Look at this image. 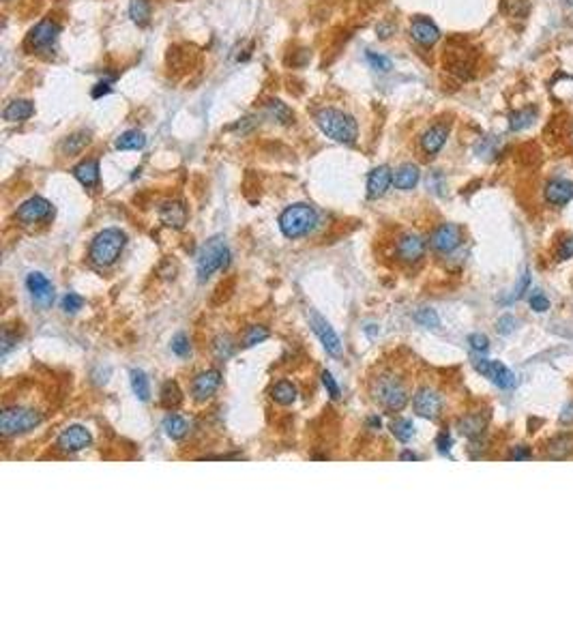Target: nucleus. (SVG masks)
Instances as JSON below:
<instances>
[{"mask_svg":"<svg viewBox=\"0 0 573 644\" xmlns=\"http://www.w3.org/2000/svg\"><path fill=\"white\" fill-rule=\"evenodd\" d=\"M391 183H393V172L389 170L387 165L374 167V170L369 172V177H367V196H369V200L382 198L389 191Z\"/></svg>","mask_w":573,"mask_h":644,"instance_id":"21","label":"nucleus"},{"mask_svg":"<svg viewBox=\"0 0 573 644\" xmlns=\"http://www.w3.org/2000/svg\"><path fill=\"white\" fill-rule=\"evenodd\" d=\"M530 270H524V275H522V280L518 282V288H516V294H513V299H520L524 292H526V288L530 286Z\"/></svg>","mask_w":573,"mask_h":644,"instance_id":"53","label":"nucleus"},{"mask_svg":"<svg viewBox=\"0 0 573 644\" xmlns=\"http://www.w3.org/2000/svg\"><path fill=\"white\" fill-rule=\"evenodd\" d=\"M170 348L177 357H187L191 352V344H189V337L185 333H177L170 342Z\"/></svg>","mask_w":573,"mask_h":644,"instance_id":"40","label":"nucleus"},{"mask_svg":"<svg viewBox=\"0 0 573 644\" xmlns=\"http://www.w3.org/2000/svg\"><path fill=\"white\" fill-rule=\"evenodd\" d=\"M215 350H217V357L228 359L234 352V346H230V337H219L217 344H215Z\"/></svg>","mask_w":573,"mask_h":644,"instance_id":"49","label":"nucleus"},{"mask_svg":"<svg viewBox=\"0 0 573 644\" xmlns=\"http://www.w3.org/2000/svg\"><path fill=\"white\" fill-rule=\"evenodd\" d=\"M82 308H84V299H82L80 294H76V292L64 294V299H62V310H64V312L76 314V312H80Z\"/></svg>","mask_w":573,"mask_h":644,"instance_id":"43","label":"nucleus"},{"mask_svg":"<svg viewBox=\"0 0 573 644\" xmlns=\"http://www.w3.org/2000/svg\"><path fill=\"white\" fill-rule=\"evenodd\" d=\"M90 142V133L88 131H76L71 133L69 138H64L62 144H60V151L64 155H78L82 153V149Z\"/></svg>","mask_w":573,"mask_h":644,"instance_id":"31","label":"nucleus"},{"mask_svg":"<svg viewBox=\"0 0 573 644\" xmlns=\"http://www.w3.org/2000/svg\"><path fill=\"white\" fill-rule=\"evenodd\" d=\"M567 5H571V7H573V0H567Z\"/></svg>","mask_w":573,"mask_h":644,"instance_id":"58","label":"nucleus"},{"mask_svg":"<svg viewBox=\"0 0 573 644\" xmlns=\"http://www.w3.org/2000/svg\"><path fill=\"white\" fill-rule=\"evenodd\" d=\"M367 62L372 64V69L382 71V74L391 71V67H393L391 58H387V56H382V54H374V52H367Z\"/></svg>","mask_w":573,"mask_h":644,"instance_id":"42","label":"nucleus"},{"mask_svg":"<svg viewBox=\"0 0 573 644\" xmlns=\"http://www.w3.org/2000/svg\"><path fill=\"white\" fill-rule=\"evenodd\" d=\"M271 395H273V399H275V402H279V404L288 406V404H292V402L296 399V395H298V393H296V387H294L292 383L282 381V383H277V385L273 387Z\"/></svg>","mask_w":573,"mask_h":644,"instance_id":"36","label":"nucleus"},{"mask_svg":"<svg viewBox=\"0 0 573 644\" xmlns=\"http://www.w3.org/2000/svg\"><path fill=\"white\" fill-rule=\"evenodd\" d=\"M316 125L320 127V131L326 138L340 142V144H354L359 138L357 121L350 114L337 110V108H322L316 114Z\"/></svg>","mask_w":573,"mask_h":644,"instance_id":"1","label":"nucleus"},{"mask_svg":"<svg viewBox=\"0 0 573 644\" xmlns=\"http://www.w3.org/2000/svg\"><path fill=\"white\" fill-rule=\"evenodd\" d=\"M511 460H516V462H526V460H530L532 458V453H530V449L528 447H524V445H520V447H513V451H511V455H509Z\"/></svg>","mask_w":573,"mask_h":644,"instance_id":"52","label":"nucleus"},{"mask_svg":"<svg viewBox=\"0 0 573 644\" xmlns=\"http://www.w3.org/2000/svg\"><path fill=\"white\" fill-rule=\"evenodd\" d=\"M322 385H324V389H326V393L333 397V399H337L342 395V391H340V385L335 383V378H333V374L331 371H322Z\"/></svg>","mask_w":573,"mask_h":644,"instance_id":"45","label":"nucleus"},{"mask_svg":"<svg viewBox=\"0 0 573 644\" xmlns=\"http://www.w3.org/2000/svg\"><path fill=\"white\" fill-rule=\"evenodd\" d=\"M393 30H395V26H393L391 22H382V24H378V28H376V32H378L380 39H389V37L393 35Z\"/></svg>","mask_w":573,"mask_h":644,"instance_id":"54","label":"nucleus"},{"mask_svg":"<svg viewBox=\"0 0 573 644\" xmlns=\"http://www.w3.org/2000/svg\"><path fill=\"white\" fill-rule=\"evenodd\" d=\"M500 11L511 20H524L530 13V0H500Z\"/></svg>","mask_w":573,"mask_h":644,"instance_id":"30","label":"nucleus"},{"mask_svg":"<svg viewBox=\"0 0 573 644\" xmlns=\"http://www.w3.org/2000/svg\"><path fill=\"white\" fill-rule=\"evenodd\" d=\"M447 138H449V125L447 123H434L432 127H427L423 133H421V151L427 155V157H434L443 151V146L447 144Z\"/></svg>","mask_w":573,"mask_h":644,"instance_id":"14","label":"nucleus"},{"mask_svg":"<svg viewBox=\"0 0 573 644\" xmlns=\"http://www.w3.org/2000/svg\"><path fill=\"white\" fill-rule=\"evenodd\" d=\"M530 308H532V312H537V314H546V312L550 310V301H548V296H544L541 292H534V294L530 296Z\"/></svg>","mask_w":573,"mask_h":644,"instance_id":"44","label":"nucleus"},{"mask_svg":"<svg viewBox=\"0 0 573 644\" xmlns=\"http://www.w3.org/2000/svg\"><path fill=\"white\" fill-rule=\"evenodd\" d=\"M537 116H539V110H537V106H526V108H520V110H516V112H511L509 114V129L511 131H524V129H528V127H532L534 125V121H537Z\"/></svg>","mask_w":573,"mask_h":644,"instance_id":"27","label":"nucleus"},{"mask_svg":"<svg viewBox=\"0 0 573 644\" xmlns=\"http://www.w3.org/2000/svg\"><path fill=\"white\" fill-rule=\"evenodd\" d=\"M436 447H438V451L447 455V453L451 451V447H453V438H451V434H449V432H441V434H438V438H436Z\"/></svg>","mask_w":573,"mask_h":644,"instance_id":"47","label":"nucleus"},{"mask_svg":"<svg viewBox=\"0 0 573 644\" xmlns=\"http://www.w3.org/2000/svg\"><path fill=\"white\" fill-rule=\"evenodd\" d=\"M52 213H54L52 202H48L41 196H32V198H28L26 202H22V205L18 207L15 219L22 226H35V224H41V221L50 219Z\"/></svg>","mask_w":573,"mask_h":644,"instance_id":"8","label":"nucleus"},{"mask_svg":"<svg viewBox=\"0 0 573 644\" xmlns=\"http://www.w3.org/2000/svg\"><path fill=\"white\" fill-rule=\"evenodd\" d=\"M374 399L391 413H399L408 404V391L395 376H380L372 387Z\"/></svg>","mask_w":573,"mask_h":644,"instance_id":"5","label":"nucleus"},{"mask_svg":"<svg viewBox=\"0 0 573 644\" xmlns=\"http://www.w3.org/2000/svg\"><path fill=\"white\" fill-rule=\"evenodd\" d=\"M32 114H35V106H32V101L15 99V101H11V104L5 108L3 118L9 121V123H22V121H28Z\"/></svg>","mask_w":573,"mask_h":644,"instance_id":"26","label":"nucleus"},{"mask_svg":"<svg viewBox=\"0 0 573 644\" xmlns=\"http://www.w3.org/2000/svg\"><path fill=\"white\" fill-rule=\"evenodd\" d=\"M125 243H127L125 232H120L118 228H106L92 239L88 256L97 266H112L120 258Z\"/></svg>","mask_w":573,"mask_h":644,"instance_id":"2","label":"nucleus"},{"mask_svg":"<svg viewBox=\"0 0 573 644\" xmlns=\"http://www.w3.org/2000/svg\"><path fill=\"white\" fill-rule=\"evenodd\" d=\"M159 219L167 228L181 230L187 224V207L179 200H167L159 207Z\"/></svg>","mask_w":573,"mask_h":644,"instance_id":"19","label":"nucleus"},{"mask_svg":"<svg viewBox=\"0 0 573 644\" xmlns=\"http://www.w3.org/2000/svg\"><path fill=\"white\" fill-rule=\"evenodd\" d=\"M144 146H146V135L138 129H129V131L120 133L118 140H116L118 151H140Z\"/></svg>","mask_w":573,"mask_h":644,"instance_id":"29","label":"nucleus"},{"mask_svg":"<svg viewBox=\"0 0 573 644\" xmlns=\"http://www.w3.org/2000/svg\"><path fill=\"white\" fill-rule=\"evenodd\" d=\"M560 423L565 425H573V399L565 406L562 413H560Z\"/></svg>","mask_w":573,"mask_h":644,"instance_id":"55","label":"nucleus"},{"mask_svg":"<svg viewBox=\"0 0 573 644\" xmlns=\"http://www.w3.org/2000/svg\"><path fill=\"white\" fill-rule=\"evenodd\" d=\"M413 409L423 419H436L438 415H441V411H443V397L438 395L434 389L423 387L413 397Z\"/></svg>","mask_w":573,"mask_h":644,"instance_id":"13","label":"nucleus"},{"mask_svg":"<svg viewBox=\"0 0 573 644\" xmlns=\"http://www.w3.org/2000/svg\"><path fill=\"white\" fill-rule=\"evenodd\" d=\"M475 369L481 376L490 378L500 389H513L516 387V374L507 365H502L500 361L479 359V361H475Z\"/></svg>","mask_w":573,"mask_h":644,"instance_id":"10","label":"nucleus"},{"mask_svg":"<svg viewBox=\"0 0 573 644\" xmlns=\"http://www.w3.org/2000/svg\"><path fill=\"white\" fill-rule=\"evenodd\" d=\"M496 329H498V333H502V335H509V333L516 329V318H513L511 314H504L502 318H498Z\"/></svg>","mask_w":573,"mask_h":644,"instance_id":"48","label":"nucleus"},{"mask_svg":"<svg viewBox=\"0 0 573 644\" xmlns=\"http://www.w3.org/2000/svg\"><path fill=\"white\" fill-rule=\"evenodd\" d=\"M415 320H417L421 327H427V329H436L438 324H441V318H438V314H436L434 310H429V308L419 310V312L415 314Z\"/></svg>","mask_w":573,"mask_h":644,"instance_id":"41","label":"nucleus"},{"mask_svg":"<svg viewBox=\"0 0 573 644\" xmlns=\"http://www.w3.org/2000/svg\"><path fill=\"white\" fill-rule=\"evenodd\" d=\"M419 179H421L419 167L415 163H403V165L397 167L395 174H393V185L397 189H401V191H410V189L417 187Z\"/></svg>","mask_w":573,"mask_h":644,"instance_id":"25","label":"nucleus"},{"mask_svg":"<svg viewBox=\"0 0 573 644\" xmlns=\"http://www.w3.org/2000/svg\"><path fill=\"white\" fill-rule=\"evenodd\" d=\"M464 241V232L457 224H441L429 236V245L438 254H451Z\"/></svg>","mask_w":573,"mask_h":644,"instance_id":"9","label":"nucleus"},{"mask_svg":"<svg viewBox=\"0 0 573 644\" xmlns=\"http://www.w3.org/2000/svg\"><path fill=\"white\" fill-rule=\"evenodd\" d=\"M268 337V331L264 329V327H249L247 329V333H245V340H243V346L245 348H251V346H256V344H260V342H264Z\"/></svg>","mask_w":573,"mask_h":644,"instance_id":"39","label":"nucleus"},{"mask_svg":"<svg viewBox=\"0 0 573 644\" xmlns=\"http://www.w3.org/2000/svg\"><path fill=\"white\" fill-rule=\"evenodd\" d=\"M43 421L41 413L32 411V409H20V406H13V409H5L0 413V432L5 436H15V434H24L39 427Z\"/></svg>","mask_w":573,"mask_h":644,"instance_id":"6","label":"nucleus"},{"mask_svg":"<svg viewBox=\"0 0 573 644\" xmlns=\"http://www.w3.org/2000/svg\"><path fill=\"white\" fill-rule=\"evenodd\" d=\"M163 430L172 440H181L187 434L189 427H187V421L181 415H167L165 421H163Z\"/></svg>","mask_w":573,"mask_h":644,"instance_id":"34","label":"nucleus"},{"mask_svg":"<svg viewBox=\"0 0 573 644\" xmlns=\"http://www.w3.org/2000/svg\"><path fill=\"white\" fill-rule=\"evenodd\" d=\"M369 427H372V430H378V427H380V419H378V417H372V419H369Z\"/></svg>","mask_w":573,"mask_h":644,"instance_id":"57","label":"nucleus"},{"mask_svg":"<svg viewBox=\"0 0 573 644\" xmlns=\"http://www.w3.org/2000/svg\"><path fill=\"white\" fill-rule=\"evenodd\" d=\"M230 264V249L221 236L207 241L198 254V280L207 282L215 270L226 268Z\"/></svg>","mask_w":573,"mask_h":644,"instance_id":"4","label":"nucleus"},{"mask_svg":"<svg viewBox=\"0 0 573 644\" xmlns=\"http://www.w3.org/2000/svg\"><path fill=\"white\" fill-rule=\"evenodd\" d=\"M457 427H460V432L464 436H468L470 440H475V438L483 436V432L488 427V421H485L483 415H466L464 419H460Z\"/></svg>","mask_w":573,"mask_h":644,"instance_id":"28","label":"nucleus"},{"mask_svg":"<svg viewBox=\"0 0 573 644\" xmlns=\"http://www.w3.org/2000/svg\"><path fill=\"white\" fill-rule=\"evenodd\" d=\"M26 286H28L32 299H35L41 305V308H48V305L54 301V286H52V282L43 273H39V270H37V273H30L28 275Z\"/></svg>","mask_w":573,"mask_h":644,"instance_id":"20","label":"nucleus"},{"mask_svg":"<svg viewBox=\"0 0 573 644\" xmlns=\"http://www.w3.org/2000/svg\"><path fill=\"white\" fill-rule=\"evenodd\" d=\"M92 443V434L84 425H69L56 438V447L64 453H78Z\"/></svg>","mask_w":573,"mask_h":644,"instance_id":"11","label":"nucleus"},{"mask_svg":"<svg viewBox=\"0 0 573 644\" xmlns=\"http://www.w3.org/2000/svg\"><path fill=\"white\" fill-rule=\"evenodd\" d=\"M397 256L403 262H419L425 256V241L417 232H406L397 239Z\"/></svg>","mask_w":573,"mask_h":644,"instance_id":"16","label":"nucleus"},{"mask_svg":"<svg viewBox=\"0 0 573 644\" xmlns=\"http://www.w3.org/2000/svg\"><path fill=\"white\" fill-rule=\"evenodd\" d=\"M447 58H449V71H453L455 76H460V78H468L470 76V71H473V67H475V60H473V56H470V52L468 50H447Z\"/></svg>","mask_w":573,"mask_h":644,"instance_id":"23","label":"nucleus"},{"mask_svg":"<svg viewBox=\"0 0 573 644\" xmlns=\"http://www.w3.org/2000/svg\"><path fill=\"white\" fill-rule=\"evenodd\" d=\"M573 453V434H558L548 440L546 458L548 460H567Z\"/></svg>","mask_w":573,"mask_h":644,"instance_id":"24","label":"nucleus"},{"mask_svg":"<svg viewBox=\"0 0 573 644\" xmlns=\"http://www.w3.org/2000/svg\"><path fill=\"white\" fill-rule=\"evenodd\" d=\"M468 344L473 346V350H477V352H485L488 348H490V340L483 335V333H473V335H468Z\"/></svg>","mask_w":573,"mask_h":644,"instance_id":"46","label":"nucleus"},{"mask_svg":"<svg viewBox=\"0 0 573 644\" xmlns=\"http://www.w3.org/2000/svg\"><path fill=\"white\" fill-rule=\"evenodd\" d=\"M131 389H133V393L138 395V399L149 402L151 385H149V376L144 374L142 369H131Z\"/></svg>","mask_w":573,"mask_h":644,"instance_id":"33","label":"nucleus"},{"mask_svg":"<svg viewBox=\"0 0 573 644\" xmlns=\"http://www.w3.org/2000/svg\"><path fill=\"white\" fill-rule=\"evenodd\" d=\"M544 198L550 207H565L573 200V183L567 179H554L546 185L544 189Z\"/></svg>","mask_w":573,"mask_h":644,"instance_id":"18","label":"nucleus"},{"mask_svg":"<svg viewBox=\"0 0 573 644\" xmlns=\"http://www.w3.org/2000/svg\"><path fill=\"white\" fill-rule=\"evenodd\" d=\"M310 320H312V329H314V333L318 335V340H320V344L324 346V350L329 352V355H333V357H340L342 355V340H340V335H337L335 331H333V327L318 314V312H310Z\"/></svg>","mask_w":573,"mask_h":644,"instance_id":"12","label":"nucleus"},{"mask_svg":"<svg viewBox=\"0 0 573 644\" xmlns=\"http://www.w3.org/2000/svg\"><path fill=\"white\" fill-rule=\"evenodd\" d=\"M410 37L421 48H432L438 43V39H441V30H438V26L429 18L419 15L410 24Z\"/></svg>","mask_w":573,"mask_h":644,"instance_id":"17","label":"nucleus"},{"mask_svg":"<svg viewBox=\"0 0 573 644\" xmlns=\"http://www.w3.org/2000/svg\"><path fill=\"white\" fill-rule=\"evenodd\" d=\"M221 383V374L217 369H207L198 374L191 383V395L195 402H207L215 395V391L219 389Z\"/></svg>","mask_w":573,"mask_h":644,"instance_id":"15","label":"nucleus"},{"mask_svg":"<svg viewBox=\"0 0 573 644\" xmlns=\"http://www.w3.org/2000/svg\"><path fill=\"white\" fill-rule=\"evenodd\" d=\"M573 258V236H567L565 241H560L558 247V260H569Z\"/></svg>","mask_w":573,"mask_h":644,"instance_id":"50","label":"nucleus"},{"mask_svg":"<svg viewBox=\"0 0 573 644\" xmlns=\"http://www.w3.org/2000/svg\"><path fill=\"white\" fill-rule=\"evenodd\" d=\"M391 432L399 443H408V440L415 436V425H413L410 419H395L391 423Z\"/></svg>","mask_w":573,"mask_h":644,"instance_id":"37","label":"nucleus"},{"mask_svg":"<svg viewBox=\"0 0 573 644\" xmlns=\"http://www.w3.org/2000/svg\"><path fill=\"white\" fill-rule=\"evenodd\" d=\"M129 18L138 26H146L151 22V3L149 0H131L129 3Z\"/></svg>","mask_w":573,"mask_h":644,"instance_id":"32","label":"nucleus"},{"mask_svg":"<svg viewBox=\"0 0 573 644\" xmlns=\"http://www.w3.org/2000/svg\"><path fill=\"white\" fill-rule=\"evenodd\" d=\"M60 35V26L54 20H41L35 28L28 32L26 37V46L28 50L43 54V52H52L56 41Z\"/></svg>","mask_w":573,"mask_h":644,"instance_id":"7","label":"nucleus"},{"mask_svg":"<svg viewBox=\"0 0 573 644\" xmlns=\"http://www.w3.org/2000/svg\"><path fill=\"white\" fill-rule=\"evenodd\" d=\"M112 82H114V76L108 78V80H101L99 84H95V88H92V99H99L101 95H108V93L112 90Z\"/></svg>","mask_w":573,"mask_h":644,"instance_id":"51","label":"nucleus"},{"mask_svg":"<svg viewBox=\"0 0 573 644\" xmlns=\"http://www.w3.org/2000/svg\"><path fill=\"white\" fill-rule=\"evenodd\" d=\"M316 221H318V215L314 207L303 205V202L288 207L279 215V228L286 239H301V236H305L310 230H314Z\"/></svg>","mask_w":573,"mask_h":644,"instance_id":"3","label":"nucleus"},{"mask_svg":"<svg viewBox=\"0 0 573 644\" xmlns=\"http://www.w3.org/2000/svg\"><path fill=\"white\" fill-rule=\"evenodd\" d=\"M181 399H183V393H181V387L174 381L163 383V387H161V404L165 406V409H177V406L181 404Z\"/></svg>","mask_w":573,"mask_h":644,"instance_id":"35","label":"nucleus"},{"mask_svg":"<svg viewBox=\"0 0 573 644\" xmlns=\"http://www.w3.org/2000/svg\"><path fill=\"white\" fill-rule=\"evenodd\" d=\"M71 174L78 179V183L82 185V187H86V189H95L97 185H99V161L97 159H84V161H80L74 170H71Z\"/></svg>","mask_w":573,"mask_h":644,"instance_id":"22","label":"nucleus"},{"mask_svg":"<svg viewBox=\"0 0 573 644\" xmlns=\"http://www.w3.org/2000/svg\"><path fill=\"white\" fill-rule=\"evenodd\" d=\"M266 110H268V114H271V118H275V121L282 123V125H290V123L294 121L292 110H290L286 104H282V101H271Z\"/></svg>","mask_w":573,"mask_h":644,"instance_id":"38","label":"nucleus"},{"mask_svg":"<svg viewBox=\"0 0 573 644\" xmlns=\"http://www.w3.org/2000/svg\"><path fill=\"white\" fill-rule=\"evenodd\" d=\"M401 460H419V455L413 453V451H403V453H401Z\"/></svg>","mask_w":573,"mask_h":644,"instance_id":"56","label":"nucleus"}]
</instances>
